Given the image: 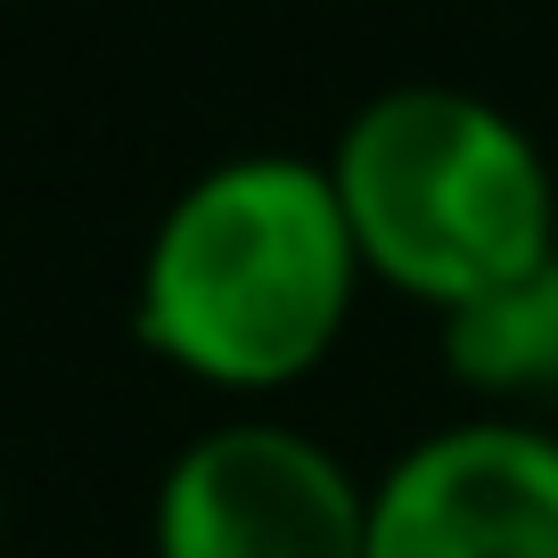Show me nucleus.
Listing matches in <instances>:
<instances>
[{
    "label": "nucleus",
    "instance_id": "4",
    "mask_svg": "<svg viewBox=\"0 0 558 558\" xmlns=\"http://www.w3.org/2000/svg\"><path fill=\"white\" fill-rule=\"evenodd\" d=\"M369 558H558V436L476 411L369 476Z\"/></svg>",
    "mask_w": 558,
    "mask_h": 558
},
{
    "label": "nucleus",
    "instance_id": "5",
    "mask_svg": "<svg viewBox=\"0 0 558 558\" xmlns=\"http://www.w3.org/2000/svg\"><path fill=\"white\" fill-rule=\"evenodd\" d=\"M444 369L476 402H550L558 395V255L509 288L444 313Z\"/></svg>",
    "mask_w": 558,
    "mask_h": 558
},
{
    "label": "nucleus",
    "instance_id": "3",
    "mask_svg": "<svg viewBox=\"0 0 558 558\" xmlns=\"http://www.w3.org/2000/svg\"><path fill=\"white\" fill-rule=\"evenodd\" d=\"M157 558H369V476L288 418H214L148 509Z\"/></svg>",
    "mask_w": 558,
    "mask_h": 558
},
{
    "label": "nucleus",
    "instance_id": "2",
    "mask_svg": "<svg viewBox=\"0 0 558 558\" xmlns=\"http://www.w3.org/2000/svg\"><path fill=\"white\" fill-rule=\"evenodd\" d=\"M320 165L369 288L436 320L558 255L550 148L485 90L386 83L345 116Z\"/></svg>",
    "mask_w": 558,
    "mask_h": 558
},
{
    "label": "nucleus",
    "instance_id": "1",
    "mask_svg": "<svg viewBox=\"0 0 558 558\" xmlns=\"http://www.w3.org/2000/svg\"><path fill=\"white\" fill-rule=\"evenodd\" d=\"M369 271L320 157L246 148L173 190L140 246L132 337L214 395H279L337 353Z\"/></svg>",
    "mask_w": 558,
    "mask_h": 558
}]
</instances>
